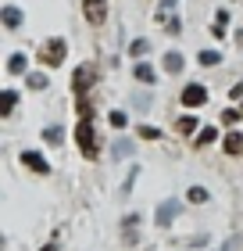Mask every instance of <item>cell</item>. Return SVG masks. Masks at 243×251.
Listing matches in <instances>:
<instances>
[{
    "instance_id": "7402d4cb",
    "label": "cell",
    "mask_w": 243,
    "mask_h": 251,
    "mask_svg": "<svg viewBox=\"0 0 243 251\" xmlns=\"http://www.w3.org/2000/svg\"><path fill=\"white\" fill-rule=\"evenodd\" d=\"M176 129H179V133H193V129H197V119H190V115H186V119H179V122H176Z\"/></svg>"
},
{
    "instance_id": "2e32d148",
    "label": "cell",
    "mask_w": 243,
    "mask_h": 251,
    "mask_svg": "<svg viewBox=\"0 0 243 251\" xmlns=\"http://www.w3.org/2000/svg\"><path fill=\"white\" fill-rule=\"evenodd\" d=\"M47 72H29V90H47Z\"/></svg>"
},
{
    "instance_id": "484cf974",
    "label": "cell",
    "mask_w": 243,
    "mask_h": 251,
    "mask_svg": "<svg viewBox=\"0 0 243 251\" xmlns=\"http://www.w3.org/2000/svg\"><path fill=\"white\" fill-rule=\"evenodd\" d=\"M133 108L136 111H147L150 108V97H133Z\"/></svg>"
},
{
    "instance_id": "ba28073f",
    "label": "cell",
    "mask_w": 243,
    "mask_h": 251,
    "mask_svg": "<svg viewBox=\"0 0 243 251\" xmlns=\"http://www.w3.org/2000/svg\"><path fill=\"white\" fill-rule=\"evenodd\" d=\"M182 65H186V61H182V54H179V50H168L165 58H161V68H165V72H172V75L182 72Z\"/></svg>"
},
{
    "instance_id": "ac0fdd59",
    "label": "cell",
    "mask_w": 243,
    "mask_h": 251,
    "mask_svg": "<svg viewBox=\"0 0 243 251\" xmlns=\"http://www.w3.org/2000/svg\"><path fill=\"white\" fill-rule=\"evenodd\" d=\"M140 179V165H133L129 169V176H125V183H122V194H133V183Z\"/></svg>"
},
{
    "instance_id": "9a60e30c",
    "label": "cell",
    "mask_w": 243,
    "mask_h": 251,
    "mask_svg": "<svg viewBox=\"0 0 243 251\" xmlns=\"http://www.w3.org/2000/svg\"><path fill=\"white\" fill-rule=\"evenodd\" d=\"M215 140H218V129H211V126L197 133V147H207V144H215Z\"/></svg>"
},
{
    "instance_id": "5bb4252c",
    "label": "cell",
    "mask_w": 243,
    "mask_h": 251,
    "mask_svg": "<svg viewBox=\"0 0 243 251\" xmlns=\"http://www.w3.org/2000/svg\"><path fill=\"white\" fill-rule=\"evenodd\" d=\"M43 140H47V144H61L65 129H61V126H47V129H43Z\"/></svg>"
},
{
    "instance_id": "d6986e66",
    "label": "cell",
    "mask_w": 243,
    "mask_h": 251,
    "mask_svg": "<svg viewBox=\"0 0 243 251\" xmlns=\"http://www.w3.org/2000/svg\"><path fill=\"white\" fill-rule=\"evenodd\" d=\"M240 119H243V108H225V111H222V122H225V126H233V122H240Z\"/></svg>"
},
{
    "instance_id": "30bf717a",
    "label": "cell",
    "mask_w": 243,
    "mask_h": 251,
    "mask_svg": "<svg viewBox=\"0 0 243 251\" xmlns=\"http://www.w3.org/2000/svg\"><path fill=\"white\" fill-rule=\"evenodd\" d=\"M133 75L140 79V83H147V86H150V83L157 79V75H154V68H150L147 61H140V65H136V68H133Z\"/></svg>"
},
{
    "instance_id": "ffe728a7",
    "label": "cell",
    "mask_w": 243,
    "mask_h": 251,
    "mask_svg": "<svg viewBox=\"0 0 243 251\" xmlns=\"http://www.w3.org/2000/svg\"><path fill=\"white\" fill-rule=\"evenodd\" d=\"M147 50H150V43H147V40H133V47H129V54H133V58H143Z\"/></svg>"
},
{
    "instance_id": "603a6c76",
    "label": "cell",
    "mask_w": 243,
    "mask_h": 251,
    "mask_svg": "<svg viewBox=\"0 0 243 251\" xmlns=\"http://www.w3.org/2000/svg\"><path fill=\"white\" fill-rule=\"evenodd\" d=\"M190 201H193V204H204V201H207V190H204V187H190Z\"/></svg>"
},
{
    "instance_id": "83f0119b",
    "label": "cell",
    "mask_w": 243,
    "mask_h": 251,
    "mask_svg": "<svg viewBox=\"0 0 243 251\" xmlns=\"http://www.w3.org/2000/svg\"><path fill=\"white\" fill-rule=\"evenodd\" d=\"M40 251H57V241H50V244H43Z\"/></svg>"
},
{
    "instance_id": "f1b7e54d",
    "label": "cell",
    "mask_w": 243,
    "mask_h": 251,
    "mask_svg": "<svg viewBox=\"0 0 243 251\" xmlns=\"http://www.w3.org/2000/svg\"><path fill=\"white\" fill-rule=\"evenodd\" d=\"M236 43H240V47H243V29H240V32H236Z\"/></svg>"
},
{
    "instance_id": "3957f363",
    "label": "cell",
    "mask_w": 243,
    "mask_h": 251,
    "mask_svg": "<svg viewBox=\"0 0 243 251\" xmlns=\"http://www.w3.org/2000/svg\"><path fill=\"white\" fill-rule=\"evenodd\" d=\"M83 11H86L89 25H104L108 22V0H83Z\"/></svg>"
},
{
    "instance_id": "9c48e42d",
    "label": "cell",
    "mask_w": 243,
    "mask_h": 251,
    "mask_svg": "<svg viewBox=\"0 0 243 251\" xmlns=\"http://www.w3.org/2000/svg\"><path fill=\"white\" fill-rule=\"evenodd\" d=\"M25 65H29L25 54H11V58H7V72L11 75H22V72H25Z\"/></svg>"
},
{
    "instance_id": "8fae6325",
    "label": "cell",
    "mask_w": 243,
    "mask_h": 251,
    "mask_svg": "<svg viewBox=\"0 0 243 251\" xmlns=\"http://www.w3.org/2000/svg\"><path fill=\"white\" fill-rule=\"evenodd\" d=\"M225 154H243V133H229L225 136Z\"/></svg>"
},
{
    "instance_id": "8992f818",
    "label": "cell",
    "mask_w": 243,
    "mask_h": 251,
    "mask_svg": "<svg viewBox=\"0 0 243 251\" xmlns=\"http://www.w3.org/2000/svg\"><path fill=\"white\" fill-rule=\"evenodd\" d=\"M179 100H182L186 108H200L204 100H207V90H204L200 83H190L186 90H182V97H179Z\"/></svg>"
},
{
    "instance_id": "277c9868",
    "label": "cell",
    "mask_w": 243,
    "mask_h": 251,
    "mask_svg": "<svg viewBox=\"0 0 243 251\" xmlns=\"http://www.w3.org/2000/svg\"><path fill=\"white\" fill-rule=\"evenodd\" d=\"M179 212H182V201H179V198H168V201H161V204H157V215H154V223H157V226H168V223L176 219Z\"/></svg>"
},
{
    "instance_id": "cb8c5ba5",
    "label": "cell",
    "mask_w": 243,
    "mask_h": 251,
    "mask_svg": "<svg viewBox=\"0 0 243 251\" xmlns=\"http://www.w3.org/2000/svg\"><path fill=\"white\" fill-rule=\"evenodd\" d=\"M111 126L114 129H125V111H111Z\"/></svg>"
},
{
    "instance_id": "5b68a950",
    "label": "cell",
    "mask_w": 243,
    "mask_h": 251,
    "mask_svg": "<svg viewBox=\"0 0 243 251\" xmlns=\"http://www.w3.org/2000/svg\"><path fill=\"white\" fill-rule=\"evenodd\" d=\"M93 79H97L93 65H79V68H75V75H72V86H75V94L89 90V86H93Z\"/></svg>"
},
{
    "instance_id": "7c38bea8",
    "label": "cell",
    "mask_w": 243,
    "mask_h": 251,
    "mask_svg": "<svg viewBox=\"0 0 243 251\" xmlns=\"http://www.w3.org/2000/svg\"><path fill=\"white\" fill-rule=\"evenodd\" d=\"M0 97H4V100H0V115H11V111H15V100H18V94H15V90H4Z\"/></svg>"
},
{
    "instance_id": "d4e9b609",
    "label": "cell",
    "mask_w": 243,
    "mask_h": 251,
    "mask_svg": "<svg viewBox=\"0 0 243 251\" xmlns=\"http://www.w3.org/2000/svg\"><path fill=\"white\" fill-rule=\"evenodd\" d=\"M140 136H147V140H157L161 129H154V126H140Z\"/></svg>"
},
{
    "instance_id": "4fadbf2b",
    "label": "cell",
    "mask_w": 243,
    "mask_h": 251,
    "mask_svg": "<svg viewBox=\"0 0 243 251\" xmlns=\"http://www.w3.org/2000/svg\"><path fill=\"white\" fill-rule=\"evenodd\" d=\"M4 25L7 29H18L22 25V11L18 7H4Z\"/></svg>"
},
{
    "instance_id": "e0dca14e",
    "label": "cell",
    "mask_w": 243,
    "mask_h": 251,
    "mask_svg": "<svg viewBox=\"0 0 243 251\" xmlns=\"http://www.w3.org/2000/svg\"><path fill=\"white\" fill-rule=\"evenodd\" d=\"M129 154H133V140H125V136L114 140V158H129Z\"/></svg>"
},
{
    "instance_id": "7a4b0ae2",
    "label": "cell",
    "mask_w": 243,
    "mask_h": 251,
    "mask_svg": "<svg viewBox=\"0 0 243 251\" xmlns=\"http://www.w3.org/2000/svg\"><path fill=\"white\" fill-rule=\"evenodd\" d=\"M65 54H68V43L57 36V40H43V47H40V65L43 68H57L65 61Z\"/></svg>"
},
{
    "instance_id": "4316f807",
    "label": "cell",
    "mask_w": 243,
    "mask_h": 251,
    "mask_svg": "<svg viewBox=\"0 0 243 251\" xmlns=\"http://www.w3.org/2000/svg\"><path fill=\"white\" fill-rule=\"evenodd\" d=\"M176 4H179V0H165V4H161V15H168V11L176 7Z\"/></svg>"
},
{
    "instance_id": "44dd1931",
    "label": "cell",
    "mask_w": 243,
    "mask_h": 251,
    "mask_svg": "<svg viewBox=\"0 0 243 251\" xmlns=\"http://www.w3.org/2000/svg\"><path fill=\"white\" fill-rule=\"evenodd\" d=\"M218 61H222L218 50H200V65H218Z\"/></svg>"
},
{
    "instance_id": "52a82bcc",
    "label": "cell",
    "mask_w": 243,
    "mask_h": 251,
    "mask_svg": "<svg viewBox=\"0 0 243 251\" xmlns=\"http://www.w3.org/2000/svg\"><path fill=\"white\" fill-rule=\"evenodd\" d=\"M22 162H25L36 176H50V162H47L40 151H25V154H22Z\"/></svg>"
},
{
    "instance_id": "6da1fadb",
    "label": "cell",
    "mask_w": 243,
    "mask_h": 251,
    "mask_svg": "<svg viewBox=\"0 0 243 251\" xmlns=\"http://www.w3.org/2000/svg\"><path fill=\"white\" fill-rule=\"evenodd\" d=\"M75 144H79V151H83L86 158H97L100 154V136H97L93 119H89V115L79 119V126H75Z\"/></svg>"
}]
</instances>
